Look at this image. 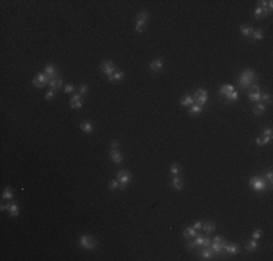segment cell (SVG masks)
Segmentation results:
<instances>
[{
	"mask_svg": "<svg viewBox=\"0 0 273 261\" xmlns=\"http://www.w3.org/2000/svg\"><path fill=\"white\" fill-rule=\"evenodd\" d=\"M246 250H247L248 253H253V251H256L257 250V242L256 239H251L250 242H248L247 245H246Z\"/></svg>",
	"mask_w": 273,
	"mask_h": 261,
	"instance_id": "26",
	"label": "cell"
},
{
	"mask_svg": "<svg viewBox=\"0 0 273 261\" xmlns=\"http://www.w3.org/2000/svg\"><path fill=\"white\" fill-rule=\"evenodd\" d=\"M124 75H125L124 71H115V73H113L112 75H110V77H109L108 80H109V81H118V80H121V78H122Z\"/></svg>",
	"mask_w": 273,
	"mask_h": 261,
	"instance_id": "21",
	"label": "cell"
},
{
	"mask_svg": "<svg viewBox=\"0 0 273 261\" xmlns=\"http://www.w3.org/2000/svg\"><path fill=\"white\" fill-rule=\"evenodd\" d=\"M196 235H198V234H196V229L193 228V226H192V228H188L185 232H183V237L185 238H192V237H196Z\"/></svg>",
	"mask_w": 273,
	"mask_h": 261,
	"instance_id": "25",
	"label": "cell"
},
{
	"mask_svg": "<svg viewBox=\"0 0 273 261\" xmlns=\"http://www.w3.org/2000/svg\"><path fill=\"white\" fill-rule=\"evenodd\" d=\"M200 110H202V106H199V105H195V103H193V105L191 106V113L192 115H193V113H195V115L199 113Z\"/></svg>",
	"mask_w": 273,
	"mask_h": 261,
	"instance_id": "36",
	"label": "cell"
},
{
	"mask_svg": "<svg viewBox=\"0 0 273 261\" xmlns=\"http://www.w3.org/2000/svg\"><path fill=\"white\" fill-rule=\"evenodd\" d=\"M80 245H82L83 248H86V250H93L95 245H96V242H95V239L90 238L89 235H82V238H80Z\"/></svg>",
	"mask_w": 273,
	"mask_h": 261,
	"instance_id": "8",
	"label": "cell"
},
{
	"mask_svg": "<svg viewBox=\"0 0 273 261\" xmlns=\"http://www.w3.org/2000/svg\"><path fill=\"white\" fill-rule=\"evenodd\" d=\"M172 183H173V186L176 190H180V189H183V181L180 179H179V176H174L173 179H172Z\"/></svg>",
	"mask_w": 273,
	"mask_h": 261,
	"instance_id": "22",
	"label": "cell"
},
{
	"mask_svg": "<svg viewBox=\"0 0 273 261\" xmlns=\"http://www.w3.org/2000/svg\"><path fill=\"white\" fill-rule=\"evenodd\" d=\"M80 96L82 94H74L71 97V100H70V107L71 109H80L83 106V102H82V99H80Z\"/></svg>",
	"mask_w": 273,
	"mask_h": 261,
	"instance_id": "10",
	"label": "cell"
},
{
	"mask_svg": "<svg viewBox=\"0 0 273 261\" xmlns=\"http://www.w3.org/2000/svg\"><path fill=\"white\" fill-rule=\"evenodd\" d=\"M267 13H269V12H267L266 9H263V8H260V6H259V8L256 9V12H254V17H256V19H262V17H265Z\"/></svg>",
	"mask_w": 273,
	"mask_h": 261,
	"instance_id": "19",
	"label": "cell"
},
{
	"mask_svg": "<svg viewBox=\"0 0 273 261\" xmlns=\"http://www.w3.org/2000/svg\"><path fill=\"white\" fill-rule=\"evenodd\" d=\"M250 93H248V100L250 102H259L260 97H262V93H260V89H259V86L254 84V86H251L250 87Z\"/></svg>",
	"mask_w": 273,
	"mask_h": 261,
	"instance_id": "9",
	"label": "cell"
},
{
	"mask_svg": "<svg viewBox=\"0 0 273 261\" xmlns=\"http://www.w3.org/2000/svg\"><path fill=\"white\" fill-rule=\"evenodd\" d=\"M180 103H182L183 106H192V105H193V97L188 94V96H185V97L182 99V102H180Z\"/></svg>",
	"mask_w": 273,
	"mask_h": 261,
	"instance_id": "29",
	"label": "cell"
},
{
	"mask_svg": "<svg viewBox=\"0 0 273 261\" xmlns=\"http://www.w3.org/2000/svg\"><path fill=\"white\" fill-rule=\"evenodd\" d=\"M224 250H225L228 254H235L237 251H238V247H237V244H225Z\"/></svg>",
	"mask_w": 273,
	"mask_h": 261,
	"instance_id": "20",
	"label": "cell"
},
{
	"mask_svg": "<svg viewBox=\"0 0 273 261\" xmlns=\"http://www.w3.org/2000/svg\"><path fill=\"white\" fill-rule=\"evenodd\" d=\"M240 31H241V33H243L244 36H247V38L253 35V28H251V26H248V25H241Z\"/></svg>",
	"mask_w": 273,
	"mask_h": 261,
	"instance_id": "16",
	"label": "cell"
},
{
	"mask_svg": "<svg viewBox=\"0 0 273 261\" xmlns=\"http://www.w3.org/2000/svg\"><path fill=\"white\" fill-rule=\"evenodd\" d=\"M170 173H172L173 176H179V173H180L179 165H177V164H172V165H170Z\"/></svg>",
	"mask_w": 273,
	"mask_h": 261,
	"instance_id": "35",
	"label": "cell"
},
{
	"mask_svg": "<svg viewBox=\"0 0 273 261\" xmlns=\"http://www.w3.org/2000/svg\"><path fill=\"white\" fill-rule=\"evenodd\" d=\"M109 157H110V160H112L113 163H121V161H122V155H121V152H119L118 149H112Z\"/></svg>",
	"mask_w": 273,
	"mask_h": 261,
	"instance_id": "14",
	"label": "cell"
},
{
	"mask_svg": "<svg viewBox=\"0 0 273 261\" xmlns=\"http://www.w3.org/2000/svg\"><path fill=\"white\" fill-rule=\"evenodd\" d=\"M163 67V60L161 58H156V60H153L151 61V64H150V68H151V71H158L160 68Z\"/></svg>",
	"mask_w": 273,
	"mask_h": 261,
	"instance_id": "13",
	"label": "cell"
},
{
	"mask_svg": "<svg viewBox=\"0 0 273 261\" xmlns=\"http://www.w3.org/2000/svg\"><path fill=\"white\" fill-rule=\"evenodd\" d=\"M266 110V105H263V103H259L254 109H253V112H254V115H262L263 112Z\"/></svg>",
	"mask_w": 273,
	"mask_h": 261,
	"instance_id": "31",
	"label": "cell"
},
{
	"mask_svg": "<svg viewBox=\"0 0 273 261\" xmlns=\"http://www.w3.org/2000/svg\"><path fill=\"white\" fill-rule=\"evenodd\" d=\"M260 237H262V231H260V229H256V231L253 232V239H259Z\"/></svg>",
	"mask_w": 273,
	"mask_h": 261,
	"instance_id": "40",
	"label": "cell"
},
{
	"mask_svg": "<svg viewBox=\"0 0 273 261\" xmlns=\"http://www.w3.org/2000/svg\"><path fill=\"white\" fill-rule=\"evenodd\" d=\"M253 39L254 41H260V39H263V31L262 29H257V31H253Z\"/></svg>",
	"mask_w": 273,
	"mask_h": 261,
	"instance_id": "32",
	"label": "cell"
},
{
	"mask_svg": "<svg viewBox=\"0 0 273 261\" xmlns=\"http://www.w3.org/2000/svg\"><path fill=\"white\" fill-rule=\"evenodd\" d=\"M200 255H202L205 260H212V250H211V248H206V250H203V251L200 253Z\"/></svg>",
	"mask_w": 273,
	"mask_h": 261,
	"instance_id": "33",
	"label": "cell"
},
{
	"mask_svg": "<svg viewBox=\"0 0 273 261\" xmlns=\"http://www.w3.org/2000/svg\"><path fill=\"white\" fill-rule=\"evenodd\" d=\"M12 197H13V192H12V189L6 187V189H5V192H3V200H12Z\"/></svg>",
	"mask_w": 273,
	"mask_h": 261,
	"instance_id": "27",
	"label": "cell"
},
{
	"mask_svg": "<svg viewBox=\"0 0 273 261\" xmlns=\"http://www.w3.org/2000/svg\"><path fill=\"white\" fill-rule=\"evenodd\" d=\"M248 183H250V186L253 187V190H256V192H262V190H265L266 189V183L262 177H253V179H250Z\"/></svg>",
	"mask_w": 273,
	"mask_h": 261,
	"instance_id": "4",
	"label": "cell"
},
{
	"mask_svg": "<svg viewBox=\"0 0 273 261\" xmlns=\"http://www.w3.org/2000/svg\"><path fill=\"white\" fill-rule=\"evenodd\" d=\"M225 99H227L228 102H235V100L238 99V93H237L235 90H232L231 93H228V94L225 96Z\"/></svg>",
	"mask_w": 273,
	"mask_h": 261,
	"instance_id": "30",
	"label": "cell"
},
{
	"mask_svg": "<svg viewBox=\"0 0 273 261\" xmlns=\"http://www.w3.org/2000/svg\"><path fill=\"white\" fill-rule=\"evenodd\" d=\"M260 100H265V102H269L270 103V94H262Z\"/></svg>",
	"mask_w": 273,
	"mask_h": 261,
	"instance_id": "44",
	"label": "cell"
},
{
	"mask_svg": "<svg viewBox=\"0 0 273 261\" xmlns=\"http://www.w3.org/2000/svg\"><path fill=\"white\" fill-rule=\"evenodd\" d=\"M45 74H47L50 78H54V77H55V67H54V65H47V67H45Z\"/></svg>",
	"mask_w": 273,
	"mask_h": 261,
	"instance_id": "23",
	"label": "cell"
},
{
	"mask_svg": "<svg viewBox=\"0 0 273 261\" xmlns=\"http://www.w3.org/2000/svg\"><path fill=\"white\" fill-rule=\"evenodd\" d=\"M87 93V86L86 84H82V87H80V94H86Z\"/></svg>",
	"mask_w": 273,
	"mask_h": 261,
	"instance_id": "43",
	"label": "cell"
},
{
	"mask_svg": "<svg viewBox=\"0 0 273 261\" xmlns=\"http://www.w3.org/2000/svg\"><path fill=\"white\" fill-rule=\"evenodd\" d=\"M61 84H63V80L60 78V77H54V78H51L50 83H48V86L51 87V90H58L61 87Z\"/></svg>",
	"mask_w": 273,
	"mask_h": 261,
	"instance_id": "12",
	"label": "cell"
},
{
	"mask_svg": "<svg viewBox=\"0 0 273 261\" xmlns=\"http://www.w3.org/2000/svg\"><path fill=\"white\" fill-rule=\"evenodd\" d=\"M129 180H131V174H129V171L121 170V171L118 173V181H119V184H121V189L126 187V184L129 183Z\"/></svg>",
	"mask_w": 273,
	"mask_h": 261,
	"instance_id": "6",
	"label": "cell"
},
{
	"mask_svg": "<svg viewBox=\"0 0 273 261\" xmlns=\"http://www.w3.org/2000/svg\"><path fill=\"white\" fill-rule=\"evenodd\" d=\"M193 244H195V247H196V245L208 247V245H211V239H209V238H203V237H198L195 241H193Z\"/></svg>",
	"mask_w": 273,
	"mask_h": 261,
	"instance_id": "15",
	"label": "cell"
},
{
	"mask_svg": "<svg viewBox=\"0 0 273 261\" xmlns=\"http://www.w3.org/2000/svg\"><path fill=\"white\" fill-rule=\"evenodd\" d=\"M6 210L9 212L10 216H17V213H19V207H17L16 203H13V202H9L6 204Z\"/></svg>",
	"mask_w": 273,
	"mask_h": 261,
	"instance_id": "11",
	"label": "cell"
},
{
	"mask_svg": "<svg viewBox=\"0 0 273 261\" xmlns=\"http://www.w3.org/2000/svg\"><path fill=\"white\" fill-rule=\"evenodd\" d=\"M225 239L224 238H214V241H212V245H211V250H212V253H216V254H222L224 251V247H225Z\"/></svg>",
	"mask_w": 273,
	"mask_h": 261,
	"instance_id": "3",
	"label": "cell"
},
{
	"mask_svg": "<svg viewBox=\"0 0 273 261\" xmlns=\"http://www.w3.org/2000/svg\"><path fill=\"white\" fill-rule=\"evenodd\" d=\"M193 228L195 229H199V228H202V222H195V225H193Z\"/></svg>",
	"mask_w": 273,
	"mask_h": 261,
	"instance_id": "47",
	"label": "cell"
},
{
	"mask_svg": "<svg viewBox=\"0 0 273 261\" xmlns=\"http://www.w3.org/2000/svg\"><path fill=\"white\" fill-rule=\"evenodd\" d=\"M272 141V138H269V137H266V135H263V137H260V138L256 139L257 145H266V144H269Z\"/></svg>",
	"mask_w": 273,
	"mask_h": 261,
	"instance_id": "28",
	"label": "cell"
},
{
	"mask_svg": "<svg viewBox=\"0 0 273 261\" xmlns=\"http://www.w3.org/2000/svg\"><path fill=\"white\" fill-rule=\"evenodd\" d=\"M202 228H203V231L206 234H211V232L215 231V225H214V222H206L205 225H202Z\"/></svg>",
	"mask_w": 273,
	"mask_h": 261,
	"instance_id": "24",
	"label": "cell"
},
{
	"mask_svg": "<svg viewBox=\"0 0 273 261\" xmlns=\"http://www.w3.org/2000/svg\"><path fill=\"white\" fill-rule=\"evenodd\" d=\"M100 68H102V71H103V74L106 75V77H110L112 74L115 73V64L112 63V61H109V60H106V61H103L102 63V65H100Z\"/></svg>",
	"mask_w": 273,
	"mask_h": 261,
	"instance_id": "5",
	"label": "cell"
},
{
	"mask_svg": "<svg viewBox=\"0 0 273 261\" xmlns=\"http://www.w3.org/2000/svg\"><path fill=\"white\" fill-rule=\"evenodd\" d=\"M118 184H119V181L112 180V181H109V189H110V190H115V189L118 187Z\"/></svg>",
	"mask_w": 273,
	"mask_h": 261,
	"instance_id": "38",
	"label": "cell"
},
{
	"mask_svg": "<svg viewBox=\"0 0 273 261\" xmlns=\"http://www.w3.org/2000/svg\"><path fill=\"white\" fill-rule=\"evenodd\" d=\"M148 19V12H141L138 15V20H142V22H147Z\"/></svg>",
	"mask_w": 273,
	"mask_h": 261,
	"instance_id": "37",
	"label": "cell"
},
{
	"mask_svg": "<svg viewBox=\"0 0 273 261\" xmlns=\"http://www.w3.org/2000/svg\"><path fill=\"white\" fill-rule=\"evenodd\" d=\"M54 96H55V90H50V91L45 94V99H47V100H51V99H54Z\"/></svg>",
	"mask_w": 273,
	"mask_h": 261,
	"instance_id": "39",
	"label": "cell"
},
{
	"mask_svg": "<svg viewBox=\"0 0 273 261\" xmlns=\"http://www.w3.org/2000/svg\"><path fill=\"white\" fill-rule=\"evenodd\" d=\"M144 26H145V22H142V20H137V23H135V31L140 33L144 31Z\"/></svg>",
	"mask_w": 273,
	"mask_h": 261,
	"instance_id": "34",
	"label": "cell"
},
{
	"mask_svg": "<svg viewBox=\"0 0 273 261\" xmlns=\"http://www.w3.org/2000/svg\"><path fill=\"white\" fill-rule=\"evenodd\" d=\"M195 100L198 102L199 106H202V105H205L208 100V91L203 89H199L195 91Z\"/></svg>",
	"mask_w": 273,
	"mask_h": 261,
	"instance_id": "7",
	"label": "cell"
},
{
	"mask_svg": "<svg viewBox=\"0 0 273 261\" xmlns=\"http://www.w3.org/2000/svg\"><path fill=\"white\" fill-rule=\"evenodd\" d=\"M256 80V74L253 70H246L244 73L241 74V77L238 78V83H240L241 89H250L253 81Z\"/></svg>",
	"mask_w": 273,
	"mask_h": 261,
	"instance_id": "1",
	"label": "cell"
},
{
	"mask_svg": "<svg viewBox=\"0 0 273 261\" xmlns=\"http://www.w3.org/2000/svg\"><path fill=\"white\" fill-rule=\"evenodd\" d=\"M266 177H267V180H269V181L272 183V180H273V174H272V171H270V170L267 171V174H266Z\"/></svg>",
	"mask_w": 273,
	"mask_h": 261,
	"instance_id": "46",
	"label": "cell"
},
{
	"mask_svg": "<svg viewBox=\"0 0 273 261\" xmlns=\"http://www.w3.org/2000/svg\"><path fill=\"white\" fill-rule=\"evenodd\" d=\"M232 90H234V87H232L231 84H224L222 87H221V89H219V94H221V96H224V97H225V96H227V94H228V93H231Z\"/></svg>",
	"mask_w": 273,
	"mask_h": 261,
	"instance_id": "17",
	"label": "cell"
},
{
	"mask_svg": "<svg viewBox=\"0 0 273 261\" xmlns=\"http://www.w3.org/2000/svg\"><path fill=\"white\" fill-rule=\"evenodd\" d=\"M80 128H82V130H83V132H86V134H90V132H93V125H92L90 122H87V121L82 122Z\"/></svg>",
	"mask_w": 273,
	"mask_h": 261,
	"instance_id": "18",
	"label": "cell"
},
{
	"mask_svg": "<svg viewBox=\"0 0 273 261\" xmlns=\"http://www.w3.org/2000/svg\"><path fill=\"white\" fill-rule=\"evenodd\" d=\"M263 135L269 137V138H272V129H270V128H265V129H263Z\"/></svg>",
	"mask_w": 273,
	"mask_h": 261,
	"instance_id": "41",
	"label": "cell"
},
{
	"mask_svg": "<svg viewBox=\"0 0 273 261\" xmlns=\"http://www.w3.org/2000/svg\"><path fill=\"white\" fill-rule=\"evenodd\" d=\"M73 90H74V87H73L71 84H67L66 87H64V91H66V93H73Z\"/></svg>",
	"mask_w": 273,
	"mask_h": 261,
	"instance_id": "42",
	"label": "cell"
},
{
	"mask_svg": "<svg viewBox=\"0 0 273 261\" xmlns=\"http://www.w3.org/2000/svg\"><path fill=\"white\" fill-rule=\"evenodd\" d=\"M118 145H119V142H118V141H112V144H110V147H112V149H116V148H118Z\"/></svg>",
	"mask_w": 273,
	"mask_h": 261,
	"instance_id": "45",
	"label": "cell"
},
{
	"mask_svg": "<svg viewBox=\"0 0 273 261\" xmlns=\"http://www.w3.org/2000/svg\"><path fill=\"white\" fill-rule=\"evenodd\" d=\"M50 77L47 75V74H38L35 78L32 80V84L36 87V89H42L44 86H47L48 83H50Z\"/></svg>",
	"mask_w": 273,
	"mask_h": 261,
	"instance_id": "2",
	"label": "cell"
}]
</instances>
